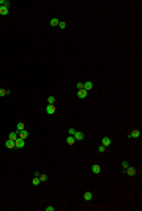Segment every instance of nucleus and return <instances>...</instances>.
Here are the masks:
<instances>
[{
	"mask_svg": "<svg viewBox=\"0 0 142 211\" xmlns=\"http://www.w3.org/2000/svg\"><path fill=\"white\" fill-rule=\"evenodd\" d=\"M40 183H41L40 176H33V180H32V184H33V186H40Z\"/></svg>",
	"mask_w": 142,
	"mask_h": 211,
	"instance_id": "2eb2a0df",
	"label": "nucleus"
},
{
	"mask_svg": "<svg viewBox=\"0 0 142 211\" xmlns=\"http://www.w3.org/2000/svg\"><path fill=\"white\" fill-rule=\"evenodd\" d=\"M98 151H100V153H104V151H106V147H104V145H100V147H98Z\"/></svg>",
	"mask_w": 142,
	"mask_h": 211,
	"instance_id": "412c9836",
	"label": "nucleus"
},
{
	"mask_svg": "<svg viewBox=\"0 0 142 211\" xmlns=\"http://www.w3.org/2000/svg\"><path fill=\"white\" fill-rule=\"evenodd\" d=\"M5 147H6V148H10V150H11V148H16V147H14V140L8 139V140L5 142Z\"/></svg>",
	"mask_w": 142,
	"mask_h": 211,
	"instance_id": "9b49d317",
	"label": "nucleus"
},
{
	"mask_svg": "<svg viewBox=\"0 0 142 211\" xmlns=\"http://www.w3.org/2000/svg\"><path fill=\"white\" fill-rule=\"evenodd\" d=\"M128 137H130V139H139V137H141V131H139V129H133V131L128 134Z\"/></svg>",
	"mask_w": 142,
	"mask_h": 211,
	"instance_id": "7ed1b4c3",
	"label": "nucleus"
},
{
	"mask_svg": "<svg viewBox=\"0 0 142 211\" xmlns=\"http://www.w3.org/2000/svg\"><path fill=\"white\" fill-rule=\"evenodd\" d=\"M47 104H55V96H47Z\"/></svg>",
	"mask_w": 142,
	"mask_h": 211,
	"instance_id": "aec40b11",
	"label": "nucleus"
},
{
	"mask_svg": "<svg viewBox=\"0 0 142 211\" xmlns=\"http://www.w3.org/2000/svg\"><path fill=\"white\" fill-rule=\"evenodd\" d=\"M59 24H60V21H59L57 18H52V19H51V25H52V27H59Z\"/></svg>",
	"mask_w": 142,
	"mask_h": 211,
	"instance_id": "a211bd4d",
	"label": "nucleus"
},
{
	"mask_svg": "<svg viewBox=\"0 0 142 211\" xmlns=\"http://www.w3.org/2000/svg\"><path fill=\"white\" fill-rule=\"evenodd\" d=\"M84 200H85V202H92V200H93V192L87 191V192L84 194Z\"/></svg>",
	"mask_w": 142,
	"mask_h": 211,
	"instance_id": "0eeeda50",
	"label": "nucleus"
},
{
	"mask_svg": "<svg viewBox=\"0 0 142 211\" xmlns=\"http://www.w3.org/2000/svg\"><path fill=\"white\" fill-rule=\"evenodd\" d=\"M74 140H77V142H81V140H84V139H85V134H84L82 131H76V132H74Z\"/></svg>",
	"mask_w": 142,
	"mask_h": 211,
	"instance_id": "f03ea898",
	"label": "nucleus"
},
{
	"mask_svg": "<svg viewBox=\"0 0 142 211\" xmlns=\"http://www.w3.org/2000/svg\"><path fill=\"white\" fill-rule=\"evenodd\" d=\"M125 170H126V173H128L130 176H134V175H136V169H133V167H130V165H128Z\"/></svg>",
	"mask_w": 142,
	"mask_h": 211,
	"instance_id": "f8f14e48",
	"label": "nucleus"
},
{
	"mask_svg": "<svg viewBox=\"0 0 142 211\" xmlns=\"http://www.w3.org/2000/svg\"><path fill=\"white\" fill-rule=\"evenodd\" d=\"M40 180H41V181H46V180H47V176L44 175V173H41V175H40Z\"/></svg>",
	"mask_w": 142,
	"mask_h": 211,
	"instance_id": "393cba45",
	"label": "nucleus"
},
{
	"mask_svg": "<svg viewBox=\"0 0 142 211\" xmlns=\"http://www.w3.org/2000/svg\"><path fill=\"white\" fill-rule=\"evenodd\" d=\"M19 137V134H18V131H13V132H10V136H8V139H11V140H16Z\"/></svg>",
	"mask_w": 142,
	"mask_h": 211,
	"instance_id": "4468645a",
	"label": "nucleus"
},
{
	"mask_svg": "<svg viewBox=\"0 0 142 211\" xmlns=\"http://www.w3.org/2000/svg\"><path fill=\"white\" fill-rule=\"evenodd\" d=\"M93 82L92 80H87V82H84V90H85V92H92L93 90Z\"/></svg>",
	"mask_w": 142,
	"mask_h": 211,
	"instance_id": "20e7f679",
	"label": "nucleus"
},
{
	"mask_svg": "<svg viewBox=\"0 0 142 211\" xmlns=\"http://www.w3.org/2000/svg\"><path fill=\"white\" fill-rule=\"evenodd\" d=\"M46 211H55V208L54 206H46Z\"/></svg>",
	"mask_w": 142,
	"mask_h": 211,
	"instance_id": "bb28decb",
	"label": "nucleus"
},
{
	"mask_svg": "<svg viewBox=\"0 0 142 211\" xmlns=\"http://www.w3.org/2000/svg\"><path fill=\"white\" fill-rule=\"evenodd\" d=\"M10 90H3V88H0V98H3V96H6V95H10Z\"/></svg>",
	"mask_w": 142,
	"mask_h": 211,
	"instance_id": "6ab92c4d",
	"label": "nucleus"
},
{
	"mask_svg": "<svg viewBox=\"0 0 142 211\" xmlns=\"http://www.w3.org/2000/svg\"><path fill=\"white\" fill-rule=\"evenodd\" d=\"M92 172L95 173V175H98V173L101 172V167H100V164H93V165H92Z\"/></svg>",
	"mask_w": 142,
	"mask_h": 211,
	"instance_id": "9d476101",
	"label": "nucleus"
},
{
	"mask_svg": "<svg viewBox=\"0 0 142 211\" xmlns=\"http://www.w3.org/2000/svg\"><path fill=\"white\" fill-rule=\"evenodd\" d=\"M18 134H19V137L24 139V140H27V137H29V131H25V129H24V131H19Z\"/></svg>",
	"mask_w": 142,
	"mask_h": 211,
	"instance_id": "ddd939ff",
	"label": "nucleus"
},
{
	"mask_svg": "<svg viewBox=\"0 0 142 211\" xmlns=\"http://www.w3.org/2000/svg\"><path fill=\"white\" fill-rule=\"evenodd\" d=\"M74 132H76V129H74V128H70V129H68V136H74Z\"/></svg>",
	"mask_w": 142,
	"mask_h": 211,
	"instance_id": "5701e85b",
	"label": "nucleus"
},
{
	"mask_svg": "<svg viewBox=\"0 0 142 211\" xmlns=\"http://www.w3.org/2000/svg\"><path fill=\"white\" fill-rule=\"evenodd\" d=\"M76 95H77V98H79V99H85L87 98V95H89V92H85V90H77V93H76Z\"/></svg>",
	"mask_w": 142,
	"mask_h": 211,
	"instance_id": "423d86ee",
	"label": "nucleus"
},
{
	"mask_svg": "<svg viewBox=\"0 0 142 211\" xmlns=\"http://www.w3.org/2000/svg\"><path fill=\"white\" fill-rule=\"evenodd\" d=\"M46 113H47V115H54V113H55V106H54V104H47L46 106Z\"/></svg>",
	"mask_w": 142,
	"mask_h": 211,
	"instance_id": "39448f33",
	"label": "nucleus"
},
{
	"mask_svg": "<svg viewBox=\"0 0 142 211\" xmlns=\"http://www.w3.org/2000/svg\"><path fill=\"white\" fill-rule=\"evenodd\" d=\"M128 165H130V164H128V162H126V161H123V162H122V167H123V169H126V167H128Z\"/></svg>",
	"mask_w": 142,
	"mask_h": 211,
	"instance_id": "a878e982",
	"label": "nucleus"
},
{
	"mask_svg": "<svg viewBox=\"0 0 142 211\" xmlns=\"http://www.w3.org/2000/svg\"><path fill=\"white\" fill-rule=\"evenodd\" d=\"M0 14H2V16H8L10 14V6H2V8H0Z\"/></svg>",
	"mask_w": 142,
	"mask_h": 211,
	"instance_id": "1a4fd4ad",
	"label": "nucleus"
},
{
	"mask_svg": "<svg viewBox=\"0 0 142 211\" xmlns=\"http://www.w3.org/2000/svg\"><path fill=\"white\" fill-rule=\"evenodd\" d=\"M24 145H25V140H24V139H21V137H18V139L14 140V147H16L18 150L24 148Z\"/></svg>",
	"mask_w": 142,
	"mask_h": 211,
	"instance_id": "f257e3e1",
	"label": "nucleus"
},
{
	"mask_svg": "<svg viewBox=\"0 0 142 211\" xmlns=\"http://www.w3.org/2000/svg\"><path fill=\"white\" fill-rule=\"evenodd\" d=\"M101 145H104V147H106V148H107V147H109L111 145V139H109V137H103V139H101Z\"/></svg>",
	"mask_w": 142,
	"mask_h": 211,
	"instance_id": "6e6552de",
	"label": "nucleus"
},
{
	"mask_svg": "<svg viewBox=\"0 0 142 211\" xmlns=\"http://www.w3.org/2000/svg\"><path fill=\"white\" fill-rule=\"evenodd\" d=\"M76 88H77V90H82V88H84V83H82V82H77V83H76Z\"/></svg>",
	"mask_w": 142,
	"mask_h": 211,
	"instance_id": "4be33fe9",
	"label": "nucleus"
},
{
	"mask_svg": "<svg viewBox=\"0 0 142 211\" xmlns=\"http://www.w3.org/2000/svg\"><path fill=\"white\" fill-rule=\"evenodd\" d=\"M66 143H68V145H74V143H76L74 137H73V136H68V137H66Z\"/></svg>",
	"mask_w": 142,
	"mask_h": 211,
	"instance_id": "f3484780",
	"label": "nucleus"
},
{
	"mask_svg": "<svg viewBox=\"0 0 142 211\" xmlns=\"http://www.w3.org/2000/svg\"><path fill=\"white\" fill-rule=\"evenodd\" d=\"M59 27H60L62 30H65V28H66V22H60V24H59Z\"/></svg>",
	"mask_w": 142,
	"mask_h": 211,
	"instance_id": "b1692460",
	"label": "nucleus"
},
{
	"mask_svg": "<svg viewBox=\"0 0 142 211\" xmlns=\"http://www.w3.org/2000/svg\"><path fill=\"white\" fill-rule=\"evenodd\" d=\"M24 129H25V125H24V123H21V121H19L18 123V125H16V131H24Z\"/></svg>",
	"mask_w": 142,
	"mask_h": 211,
	"instance_id": "dca6fc26",
	"label": "nucleus"
}]
</instances>
